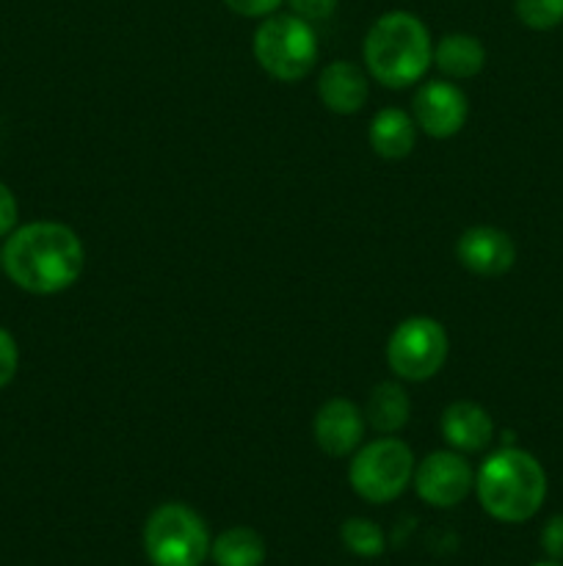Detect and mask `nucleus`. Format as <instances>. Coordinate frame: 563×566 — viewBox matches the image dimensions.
Instances as JSON below:
<instances>
[{
    "label": "nucleus",
    "instance_id": "obj_3",
    "mask_svg": "<svg viewBox=\"0 0 563 566\" xmlns=\"http://www.w3.org/2000/svg\"><path fill=\"white\" fill-rule=\"evenodd\" d=\"M475 492L489 517L500 523H524L546 497L544 468L533 453L502 448L480 464Z\"/></svg>",
    "mask_w": 563,
    "mask_h": 566
},
{
    "label": "nucleus",
    "instance_id": "obj_10",
    "mask_svg": "<svg viewBox=\"0 0 563 566\" xmlns=\"http://www.w3.org/2000/svg\"><path fill=\"white\" fill-rule=\"evenodd\" d=\"M315 442L329 457H348L357 451L364 440L368 420L364 412L348 398H331L315 415Z\"/></svg>",
    "mask_w": 563,
    "mask_h": 566
},
{
    "label": "nucleus",
    "instance_id": "obj_1",
    "mask_svg": "<svg viewBox=\"0 0 563 566\" xmlns=\"http://www.w3.org/2000/svg\"><path fill=\"white\" fill-rule=\"evenodd\" d=\"M0 263L17 287L36 296H53L81 280L86 249L72 227L33 221L6 238Z\"/></svg>",
    "mask_w": 563,
    "mask_h": 566
},
{
    "label": "nucleus",
    "instance_id": "obj_22",
    "mask_svg": "<svg viewBox=\"0 0 563 566\" xmlns=\"http://www.w3.org/2000/svg\"><path fill=\"white\" fill-rule=\"evenodd\" d=\"M226 9L235 11L241 17H252V20H259V17H270L279 11L282 0H224Z\"/></svg>",
    "mask_w": 563,
    "mask_h": 566
},
{
    "label": "nucleus",
    "instance_id": "obj_11",
    "mask_svg": "<svg viewBox=\"0 0 563 566\" xmlns=\"http://www.w3.org/2000/svg\"><path fill=\"white\" fill-rule=\"evenodd\" d=\"M458 263L478 276H502L513 269L517 247L511 235L497 227H469L456 243Z\"/></svg>",
    "mask_w": 563,
    "mask_h": 566
},
{
    "label": "nucleus",
    "instance_id": "obj_18",
    "mask_svg": "<svg viewBox=\"0 0 563 566\" xmlns=\"http://www.w3.org/2000/svg\"><path fill=\"white\" fill-rule=\"evenodd\" d=\"M342 545L362 558H379L384 553V531L364 517H351L340 528Z\"/></svg>",
    "mask_w": 563,
    "mask_h": 566
},
{
    "label": "nucleus",
    "instance_id": "obj_15",
    "mask_svg": "<svg viewBox=\"0 0 563 566\" xmlns=\"http://www.w3.org/2000/svg\"><path fill=\"white\" fill-rule=\"evenodd\" d=\"M434 64L445 77L467 81L486 66V48L472 33H447L434 44Z\"/></svg>",
    "mask_w": 563,
    "mask_h": 566
},
{
    "label": "nucleus",
    "instance_id": "obj_17",
    "mask_svg": "<svg viewBox=\"0 0 563 566\" xmlns=\"http://www.w3.org/2000/svg\"><path fill=\"white\" fill-rule=\"evenodd\" d=\"M210 556L219 566H263L265 542L254 528L237 525V528H226L224 534L215 536V542L210 545Z\"/></svg>",
    "mask_w": 563,
    "mask_h": 566
},
{
    "label": "nucleus",
    "instance_id": "obj_7",
    "mask_svg": "<svg viewBox=\"0 0 563 566\" xmlns=\"http://www.w3.org/2000/svg\"><path fill=\"white\" fill-rule=\"evenodd\" d=\"M447 359L445 326L425 315L401 321L386 340V365L403 381H428Z\"/></svg>",
    "mask_w": 563,
    "mask_h": 566
},
{
    "label": "nucleus",
    "instance_id": "obj_20",
    "mask_svg": "<svg viewBox=\"0 0 563 566\" xmlns=\"http://www.w3.org/2000/svg\"><path fill=\"white\" fill-rule=\"evenodd\" d=\"M287 3H290V14L301 17L309 25L329 20L337 11V0H287Z\"/></svg>",
    "mask_w": 563,
    "mask_h": 566
},
{
    "label": "nucleus",
    "instance_id": "obj_8",
    "mask_svg": "<svg viewBox=\"0 0 563 566\" xmlns=\"http://www.w3.org/2000/svg\"><path fill=\"white\" fill-rule=\"evenodd\" d=\"M414 490L428 506L453 509L469 495L475 486V473L458 451L428 453L414 468Z\"/></svg>",
    "mask_w": 563,
    "mask_h": 566
},
{
    "label": "nucleus",
    "instance_id": "obj_19",
    "mask_svg": "<svg viewBox=\"0 0 563 566\" xmlns=\"http://www.w3.org/2000/svg\"><path fill=\"white\" fill-rule=\"evenodd\" d=\"M513 11L533 31H550L563 22V0H513Z\"/></svg>",
    "mask_w": 563,
    "mask_h": 566
},
{
    "label": "nucleus",
    "instance_id": "obj_4",
    "mask_svg": "<svg viewBox=\"0 0 563 566\" xmlns=\"http://www.w3.org/2000/svg\"><path fill=\"white\" fill-rule=\"evenodd\" d=\"M252 50L257 64L274 81L296 83L307 77L318 61V36L301 17L270 14L254 31Z\"/></svg>",
    "mask_w": 563,
    "mask_h": 566
},
{
    "label": "nucleus",
    "instance_id": "obj_25",
    "mask_svg": "<svg viewBox=\"0 0 563 566\" xmlns=\"http://www.w3.org/2000/svg\"><path fill=\"white\" fill-rule=\"evenodd\" d=\"M535 566H563L561 562H546V564H535Z\"/></svg>",
    "mask_w": 563,
    "mask_h": 566
},
{
    "label": "nucleus",
    "instance_id": "obj_14",
    "mask_svg": "<svg viewBox=\"0 0 563 566\" xmlns=\"http://www.w3.org/2000/svg\"><path fill=\"white\" fill-rule=\"evenodd\" d=\"M417 144V122L401 108H384L370 122V147L386 160H401L412 155Z\"/></svg>",
    "mask_w": 563,
    "mask_h": 566
},
{
    "label": "nucleus",
    "instance_id": "obj_2",
    "mask_svg": "<svg viewBox=\"0 0 563 566\" xmlns=\"http://www.w3.org/2000/svg\"><path fill=\"white\" fill-rule=\"evenodd\" d=\"M364 64L386 88L417 83L434 64V42L419 17L408 11H386L364 36Z\"/></svg>",
    "mask_w": 563,
    "mask_h": 566
},
{
    "label": "nucleus",
    "instance_id": "obj_16",
    "mask_svg": "<svg viewBox=\"0 0 563 566\" xmlns=\"http://www.w3.org/2000/svg\"><path fill=\"white\" fill-rule=\"evenodd\" d=\"M408 412H412V401H408L406 390L397 381H381L370 392L364 420L379 434H397L408 423Z\"/></svg>",
    "mask_w": 563,
    "mask_h": 566
},
{
    "label": "nucleus",
    "instance_id": "obj_23",
    "mask_svg": "<svg viewBox=\"0 0 563 566\" xmlns=\"http://www.w3.org/2000/svg\"><path fill=\"white\" fill-rule=\"evenodd\" d=\"M541 547L552 562H563V514L552 517L541 531Z\"/></svg>",
    "mask_w": 563,
    "mask_h": 566
},
{
    "label": "nucleus",
    "instance_id": "obj_13",
    "mask_svg": "<svg viewBox=\"0 0 563 566\" xmlns=\"http://www.w3.org/2000/svg\"><path fill=\"white\" fill-rule=\"evenodd\" d=\"M368 75L351 61H331L318 77V97L331 114H357L368 103Z\"/></svg>",
    "mask_w": 563,
    "mask_h": 566
},
{
    "label": "nucleus",
    "instance_id": "obj_6",
    "mask_svg": "<svg viewBox=\"0 0 563 566\" xmlns=\"http://www.w3.org/2000/svg\"><path fill=\"white\" fill-rule=\"evenodd\" d=\"M414 479L412 448L395 437L368 442L351 459L348 481L353 492L368 503H390L403 495Z\"/></svg>",
    "mask_w": 563,
    "mask_h": 566
},
{
    "label": "nucleus",
    "instance_id": "obj_9",
    "mask_svg": "<svg viewBox=\"0 0 563 566\" xmlns=\"http://www.w3.org/2000/svg\"><path fill=\"white\" fill-rule=\"evenodd\" d=\"M469 114L467 94L450 81H428L414 92L412 116L431 138H450L464 127Z\"/></svg>",
    "mask_w": 563,
    "mask_h": 566
},
{
    "label": "nucleus",
    "instance_id": "obj_21",
    "mask_svg": "<svg viewBox=\"0 0 563 566\" xmlns=\"http://www.w3.org/2000/svg\"><path fill=\"white\" fill-rule=\"evenodd\" d=\"M17 365H20V352H17V340L9 332L0 326V390L14 379Z\"/></svg>",
    "mask_w": 563,
    "mask_h": 566
},
{
    "label": "nucleus",
    "instance_id": "obj_5",
    "mask_svg": "<svg viewBox=\"0 0 563 566\" xmlns=\"http://www.w3.org/2000/svg\"><path fill=\"white\" fill-rule=\"evenodd\" d=\"M144 553L155 566H202L210 556L204 520L182 503H163L144 525Z\"/></svg>",
    "mask_w": 563,
    "mask_h": 566
},
{
    "label": "nucleus",
    "instance_id": "obj_12",
    "mask_svg": "<svg viewBox=\"0 0 563 566\" xmlns=\"http://www.w3.org/2000/svg\"><path fill=\"white\" fill-rule=\"evenodd\" d=\"M439 429L447 446L458 453L484 451L495 437V423H491L489 412L475 401H453L442 412Z\"/></svg>",
    "mask_w": 563,
    "mask_h": 566
},
{
    "label": "nucleus",
    "instance_id": "obj_24",
    "mask_svg": "<svg viewBox=\"0 0 563 566\" xmlns=\"http://www.w3.org/2000/svg\"><path fill=\"white\" fill-rule=\"evenodd\" d=\"M17 219H20V208H17L14 193H11L9 186H3V182H0V238L14 232Z\"/></svg>",
    "mask_w": 563,
    "mask_h": 566
}]
</instances>
